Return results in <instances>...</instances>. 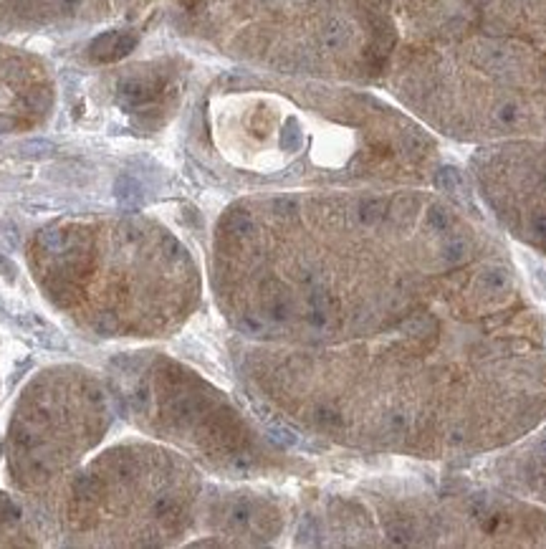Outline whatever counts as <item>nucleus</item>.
<instances>
[{"mask_svg":"<svg viewBox=\"0 0 546 549\" xmlns=\"http://www.w3.org/2000/svg\"><path fill=\"white\" fill-rule=\"evenodd\" d=\"M367 339L342 360L266 355L253 375L317 433L420 461L488 456L546 415V329L506 251Z\"/></svg>","mask_w":546,"mask_h":549,"instance_id":"obj_1","label":"nucleus"},{"mask_svg":"<svg viewBox=\"0 0 546 549\" xmlns=\"http://www.w3.org/2000/svg\"><path fill=\"white\" fill-rule=\"evenodd\" d=\"M478 210L435 185L352 198L279 195L218 223L215 284L248 337H372L501 253Z\"/></svg>","mask_w":546,"mask_h":549,"instance_id":"obj_2","label":"nucleus"},{"mask_svg":"<svg viewBox=\"0 0 546 549\" xmlns=\"http://www.w3.org/2000/svg\"><path fill=\"white\" fill-rule=\"evenodd\" d=\"M385 86L450 142L546 137V0H473Z\"/></svg>","mask_w":546,"mask_h":549,"instance_id":"obj_3","label":"nucleus"},{"mask_svg":"<svg viewBox=\"0 0 546 549\" xmlns=\"http://www.w3.org/2000/svg\"><path fill=\"white\" fill-rule=\"evenodd\" d=\"M473 0H177L193 31L299 74L387 84Z\"/></svg>","mask_w":546,"mask_h":549,"instance_id":"obj_4","label":"nucleus"},{"mask_svg":"<svg viewBox=\"0 0 546 549\" xmlns=\"http://www.w3.org/2000/svg\"><path fill=\"white\" fill-rule=\"evenodd\" d=\"M344 519L377 521L382 544L392 547H526L546 544V512L503 489L440 486L403 493L380 516L349 504Z\"/></svg>","mask_w":546,"mask_h":549,"instance_id":"obj_5","label":"nucleus"},{"mask_svg":"<svg viewBox=\"0 0 546 549\" xmlns=\"http://www.w3.org/2000/svg\"><path fill=\"white\" fill-rule=\"evenodd\" d=\"M468 180L503 230L546 256V137L473 144Z\"/></svg>","mask_w":546,"mask_h":549,"instance_id":"obj_6","label":"nucleus"},{"mask_svg":"<svg viewBox=\"0 0 546 549\" xmlns=\"http://www.w3.org/2000/svg\"><path fill=\"white\" fill-rule=\"evenodd\" d=\"M496 453L498 456L486 466L491 484L518 499L546 504V430L524 443H511Z\"/></svg>","mask_w":546,"mask_h":549,"instance_id":"obj_7","label":"nucleus"},{"mask_svg":"<svg viewBox=\"0 0 546 549\" xmlns=\"http://www.w3.org/2000/svg\"><path fill=\"white\" fill-rule=\"evenodd\" d=\"M136 46L134 33H104L96 41L89 46V56L94 61H101V64H109V61H116V58H124L132 49Z\"/></svg>","mask_w":546,"mask_h":549,"instance_id":"obj_8","label":"nucleus"},{"mask_svg":"<svg viewBox=\"0 0 546 549\" xmlns=\"http://www.w3.org/2000/svg\"><path fill=\"white\" fill-rule=\"evenodd\" d=\"M159 92L157 81H142V78H132V81H124L119 86V99L127 104V107H144L150 104Z\"/></svg>","mask_w":546,"mask_h":549,"instance_id":"obj_9","label":"nucleus"},{"mask_svg":"<svg viewBox=\"0 0 546 549\" xmlns=\"http://www.w3.org/2000/svg\"><path fill=\"white\" fill-rule=\"evenodd\" d=\"M104 491V481L94 473H81L73 481V501L76 504H84V507H91L96 496Z\"/></svg>","mask_w":546,"mask_h":549,"instance_id":"obj_10","label":"nucleus"},{"mask_svg":"<svg viewBox=\"0 0 546 549\" xmlns=\"http://www.w3.org/2000/svg\"><path fill=\"white\" fill-rule=\"evenodd\" d=\"M46 294L49 299L61 309H69L76 304V286L64 276H53L46 281Z\"/></svg>","mask_w":546,"mask_h":549,"instance_id":"obj_11","label":"nucleus"},{"mask_svg":"<svg viewBox=\"0 0 546 549\" xmlns=\"http://www.w3.org/2000/svg\"><path fill=\"white\" fill-rule=\"evenodd\" d=\"M114 198L122 203V205H136L142 200V185L136 183L130 175H122V178L114 183Z\"/></svg>","mask_w":546,"mask_h":549,"instance_id":"obj_12","label":"nucleus"},{"mask_svg":"<svg viewBox=\"0 0 546 549\" xmlns=\"http://www.w3.org/2000/svg\"><path fill=\"white\" fill-rule=\"evenodd\" d=\"M51 152H53V144L46 140H30V142L21 144L23 157H49Z\"/></svg>","mask_w":546,"mask_h":549,"instance_id":"obj_13","label":"nucleus"},{"mask_svg":"<svg viewBox=\"0 0 546 549\" xmlns=\"http://www.w3.org/2000/svg\"><path fill=\"white\" fill-rule=\"evenodd\" d=\"M96 332L99 335H104V337H114L116 332H119V321H116V316L114 314H101L99 319H96Z\"/></svg>","mask_w":546,"mask_h":549,"instance_id":"obj_14","label":"nucleus"},{"mask_svg":"<svg viewBox=\"0 0 546 549\" xmlns=\"http://www.w3.org/2000/svg\"><path fill=\"white\" fill-rule=\"evenodd\" d=\"M18 514H21V512H18V507H15L13 501L0 493V516H3V519H8V521H15V519H18Z\"/></svg>","mask_w":546,"mask_h":549,"instance_id":"obj_15","label":"nucleus"},{"mask_svg":"<svg viewBox=\"0 0 546 549\" xmlns=\"http://www.w3.org/2000/svg\"><path fill=\"white\" fill-rule=\"evenodd\" d=\"M0 273H3L8 281H13V278H15V264L10 261V258L0 256Z\"/></svg>","mask_w":546,"mask_h":549,"instance_id":"obj_16","label":"nucleus"},{"mask_svg":"<svg viewBox=\"0 0 546 549\" xmlns=\"http://www.w3.org/2000/svg\"><path fill=\"white\" fill-rule=\"evenodd\" d=\"M15 127L13 119H8V117H0V132H10Z\"/></svg>","mask_w":546,"mask_h":549,"instance_id":"obj_17","label":"nucleus"}]
</instances>
